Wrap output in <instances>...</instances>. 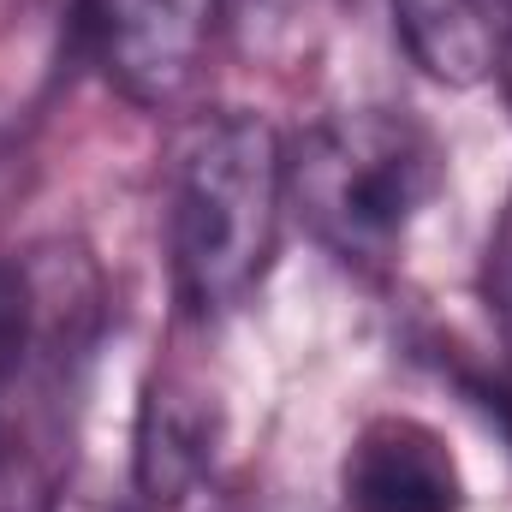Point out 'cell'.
Instances as JSON below:
<instances>
[{"mask_svg": "<svg viewBox=\"0 0 512 512\" xmlns=\"http://www.w3.org/2000/svg\"><path fill=\"white\" fill-rule=\"evenodd\" d=\"M108 328L96 256L72 239L0 251V512L42 507Z\"/></svg>", "mask_w": 512, "mask_h": 512, "instance_id": "1", "label": "cell"}, {"mask_svg": "<svg viewBox=\"0 0 512 512\" xmlns=\"http://www.w3.org/2000/svg\"><path fill=\"white\" fill-rule=\"evenodd\" d=\"M286 143L262 114H209L167 173L173 292L197 322L233 316L256 298L286 227Z\"/></svg>", "mask_w": 512, "mask_h": 512, "instance_id": "2", "label": "cell"}, {"mask_svg": "<svg viewBox=\"0 0 512 512\" xmlns=\"http://www.w3.org/2000/svg\"><path fill=\"white\" fill-rule=\"evenodd\" d=\"M441 185L447 155L435 131L399 108H340L286 143V203L322 251L358 274L399 262Z\"/></svg>", "mask_w": 512, "mask_h": 512, "instance_id": "3", "label": "cell"}, {"mask_svg": "<svg viewBox=\"0 0 512 512\" xmlns=\"http://www.w3.org/2000/svg\"><path fill=\"white\" fill-rule=\"evenodd\" d=\"M227 0H78V42L137 108H173L209 54Z\"/></svg>", "mask_w": 512, "mask_h": 512, "instance_id": "4", "label": "cell"}, {"mask_svg": "<svg viewBox=\"0 0 512 512\" xmlns=\"http://www.w3.org/2000/svg\"><path fill=\"white\" fill-rule=\"evenodd\" d=\"M352 512H465V471L441 429L423 417H370L340 465Z\"/></svg>", "mask_w": 512, "mask_h": 512, "instance_id": "5", "label": "cell"}, {"mask_svg": "<svg viewBox=\"0 0 512 512\" xmlns=\"http://www.w3.org/2000/svg\"><path fill=\"white\" fill-rule=\"evenodd\" d=\"M215 453H221L215 393H203L191 376L161 370L155 382L143 387L137 435H131V483H137V501L149 512L185 507L209 483Z\"/></svg>", "mask_w": 512, "mask_h": 512, "instance_id": "6", "label": "cell"}, {"mask_svg": "<svg viewBox=\"0 0 512 512\" xmlns=\"http://www.w3.org/2000/svg\"><path fill=\"white\" fill-rule=\"evenodd\" d=\"M393 36L411 66L447 90H477L512 48V12L501 0H387Z\"/></svg>", "mask_w": 512, "mask_h": 512, "instance_id": "7", "label": "cell"}, {"mask_svg": "<svg viewBox=\"0 0 512 512\" xmlns=\"http://www.w3.org/2000/svg\"><path fill=\"white\" fill-rule=\"evenodd\" d=\"M483 298H489V316L501 322V340L512 352V197L489 233V256H483Z\"/></svg>", "mask_w": 512, "mask_h": 512, "instance_id": "8", "label": "cell"}, {"mask_svg": "<svg viewBox=\"0 0 512 512\" xmlns=\"http://www.w3.org/2000/svg\"><path fill=\"white\" fill-rule=\"evenodd\" d=\"M36 512H149L143 501H120V495H108V489H90V483H54L48 495H42V507Z\"/></svg>", "mask_w": 512, "mask_h": 512, "instance_id": "9", "label": "cell"}, {"mask_svg": "<svg viewBox=\"0 0 512 512\" xmlns=\"http://www.w3.org/2000/svg\"><path fill=\"white\" fill-rule=\"evenodd\" d=\"M501 72H507V96H512V48H507V60H501Z\"/></svg>", "mask_w": 512, "mask_h": 512, "instance_id": "10", "label": "cell"}, {"mask_svg": "<svg viewBox=\"0 0 512 512\" xmlns=\"http://www.w3.org/2000/svg\"><path fill=\"white\" fill-rule=\"evenodd\" d=\"M501 6H507V12H512V0H501Z\"/></svg>", "mask_w": 512, "mask_h": 512, "instance_id": "11", "label": "cell"}]
</instances>
